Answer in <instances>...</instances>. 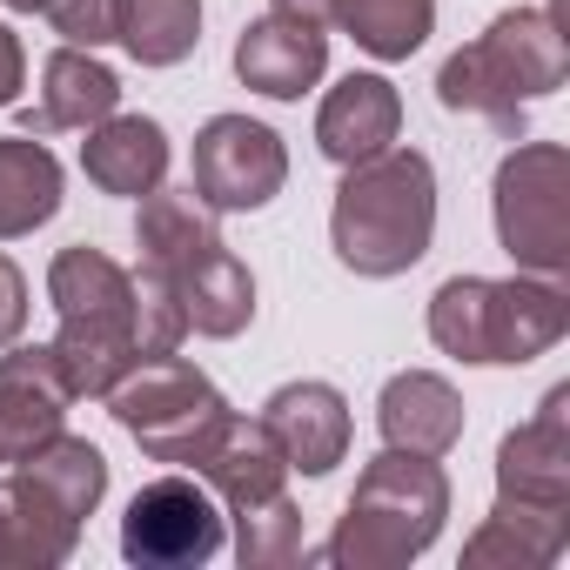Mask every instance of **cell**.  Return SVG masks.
<instances>
[{
    "label": "cell",
    "mask_w": 570,
    "mask_h": 570,
    "mask_svg": "<svg viewBox=\"0 0 570 570\" xmlns=\"http://www.w3.org/2000/svg\"><path fill=\"white\" fill-rule=\"evenodd\" d=\"M430 235H436V168H430V155L383 148V155H370L343 175L336 208H330V242H336L343 268H356L370 282H390V275H403L430 255Z\"/></svg>",
    "instance_id": "cell-1"
},
{
    "label": "cell",
    "mask_w": 570,
    "mask_h": 570,
    "mask_svg": "<svg viewBox=\"0 0 570 570\" xmlns=\"http://www.w3.org/2000/svg\"><path fill=\"white\" fill-rule=\"evenodd\" d=\"M570 330V296L557 275H450L430 296V343L456 363H530Z\"/></svg>",
    "instance_id": "cell-2"
},
{
    "label": "cell",
    "mask_w": 570,
    "mask_h": 570,
    "mask_svg": "<svg viewBox=\"0 0 570 570\" xmlns=\"http://www.w3.org/2000/svg\"><path fill=\"white\" fill-rule=\"evenodd\" d=\"M48 303L61 316L48 350H55L68 390L75 396H108L141 363V350H135V275L115 255L75 242L48 268Z\"/></svg>",
    "instance_id": "cell-3"
},
{
    "label": "cell",
    "mask_w": 570,
    "mask_h": 570,
    "mask_svg": "<svg viewBox=\"0 0 570 570\" xmlns=\"http://www.w3.org/2000/svg\"><path fill=\"white\" fill-rule=\"evenodd\" d=\"M570 75V48L557 35V21L543 8H510L490 21V35H476L470 48H456L436 75V101L456 115H483L497 135H523V108L537 95H557Z\"/></svg>",
    "instance_id": "cell-4"
},
{
    "label": "cell",
    "mask_w": 570,
    "mask_h": 570,
    "mask_svg": "<svg viewBox=\"0 0 570 570\" xmlns=\"http://www.w3.org/2000/svg\"><path fill=\"white\" fill-rule=\"evenodd\" d=\"M141 262L168 275V289L188 309V330L228 343L255 323V275L228 255V242L215 235V222L202 215L195 195H141V222H135Z\"/></svg>",
    "instance_id": "cell-5"
},
{
    "label": "cell",
    "mask_w": 570,
    "mask_h": 570,
    "mask_svg": "<svg viewBox=\"0 0 570 570\" xmlns=\"http://www.w3.org/2000/svg\"><path fill=\"white\" fill-rule=\"evenodd\" d=\"M443 517H450V476L436 470V456L383 450L356 476V497L336 517V537L323 543V557L343 570H403L436 543Z\"/></svg>",
    "instance_id": "cell-6"
},
{
    "label": "cell",
    "mask_w": 570,
    "mask_h": 570,
    "mask_svg": "<svg viewBox=\"0 0 570 570\" xmlns=\"http://www.w3.org/2000/svg\"><path fill=\"white\" fill-rule=\"evenodd\" d=\"M101 403L115 410V423H121L155 463H188V470L208 456L215 430L228 423L222 390H215L195 363H181L175 350H168V356H141Z\"/></svg>",
    "instance_id": "cell-7"
},
{
    "label": "cell",
    "mask_w": 570,
    "mask_h": 570,
    "mask_svg": "<svg viewBox=\"0 0 570 570\" xmlns=\"http://www.w3.org/2000/svg\"><path fill=\"white\" fill-rule=\"evenodd\" d=\"M497 242L530 275L570 268V155L557 141H517L497 168Z\"/></svg>",
    "instance_id": "cell-8"
},
{
    "label": "cell",
    "mask_w": 570,
    "mask_h": 570,
    "mask_svg": "<svg viewBox=\"0 0 570 570\" xmlns=\"http://www.w3.org/2000/svg\"><path fill=\"white\" fill-rule=\"evenodd\" d=\"M222 543H228L222 510L188 476L141 483L128 517H121V557L141 570H202L208 557H222Z\"/></svg>",
    "instance_id": "cell-9"
},
{
    "label": "cell",
    "mask_w": 570,
    "mask_h": 570,
    "mask_svg": "<svg viewBox=\"0 0 570 570\" xmlns=\"http://www.w3.org/2000/svg\"><path fill=\"white\" fill-rule=\"evenodd\" d=\"M289 181V155H282V135L248 121V115H215L195 135V202L215 215H248L268 208Z\"/></svg>",
    "instance_id": "cell-10"
},
{
    "label": "cell",
    "mask_w": 570,
    "mask_h": 570,
    "mask_svg": "<svg viewBox=\"0 0 570 570\" xmlns=\"http://www.w3.org/2000/svg\"><path fill=\"white\" fill-rule=\"evenodd\" d=\"M497 497L570 517V390H550L543 410L497 443Z\"/></svg>",
    "instance_id": "cell-11"
},
{
    "label": "cell",
    "mask_w": 570,
    "mask_h": 570,
    "mask_svg": "<svg viewBox=\"0 0 570 570\" xmlns=\"http://www.w3.org/2000/svg\"><path fill=\"white\" fill-rule=\"evenodd\" d=\"M68 376L55 363V350H14L0 356V463H21L41 443H55L68 430Z\"/></svg>",
    "instance_id": "cell-12"
},
{
    "label": "cell",
    "mask_w": 570,
    "mask_h": 570,
    "mask_svg": "<svg viewBox=\"0 0 570 570\" xmlns=\"http://www.w3.org/2000/svg\"><path fill=\"white\" fill-rule=\"evenodd\" d=\"M81 543V517L14 463V476H0V570H55Z\"/></svg>",
    "instance_id": "cell-13"
},
{
    "label": "cell",
    "mask_w": 570,
    "mask_h": 570,
    "mask_svg": "<svg viewBox=\"0 0 570 570\" xmlns=\"http://www.w3.org/2000/svg\"><path fill=\"white\" fill-rule=\"evenodd\" d=\"M323 68H330V35L309 28V21H289V14H262L235 41L242 88H255L268 101H296L303 88L323 81Z\"/></svg>",
    "instance_id": "cell-14"
},
{
    "label": "cell",
    "mask_w": 570,
    "mask_h": 570,
    "mask_svg": "<svg viewBox=\"0 0 570 570\" xmlns=\"http://www.w3.org/2000/svg\"><path fill=\"white\" fill-rule=\"evenodd\" d=\"M262 423L275 430L289 470H303V476H330L350 456V403L336 383H282L268 396Z\"/></svg>",
    "instance_id": "cell-15"
},
{
    "label": "cell",
    "mask_w": 570,
    "mask_h": 570,
    "mask_svg": "<svg viewBox=\"0 0 570 570\" xmlns=\"http://www.w3.org/2000/svg\"><path fill=\"white\" fill-rule=\"evenodd\" d=\"M396 128H403V95H396L383 75H343V81L323 95L316 148H323L336 168H356V161L396 148Z\"/></svg>",
    "instance_id": "cell-16"
},
{
    "label": "cell",
    "mask_w": 570,
    "mask_h": 570,
    "mask_svg": "<svg viewBox=\"0 0 570 570\" xmlns=\"http://www.w3.org/2000/svg\"><path fill=\"white\" fill-rule=\"evenodd\" d=\"M202 476H208V490L228 503V517L235 510H255V503H268V497H282L289 490V456H282V443H275V430L255 416H235L228 410V423L215 430V443H208V456L195 463Z\"/></svg>",
    "instance_id": "cell-17"
},
{
    "label": "cell",
    "mask_w": 570,
    "mask_h": 570,
    "mask_svg": "<svg viewBox=\"0 0 570 570\" xmlns=\"http://www.w3.org/2000/svg\"><path fill=\"white\" fill-rule=\"evenodd\" d=\"M376 430L390 450H410V456H450L456 436H463V396L430 376V370H403L383 383V403H376Z\"/></svg>",
    "instance_id": "cell-18"
},
{
    "label": "cell",
    "mask_w": 570,
    "mask_h": 570,
    "mask_svg": "<svg viewBox=\"0 0 570 570\" xmlns=\"http://www.w3.org/2000/svg\"><path fill=\"white\" fill-rule=\"evenodd\" d=\"M81 168H88V181H95L101 195L141 202V195H155L161 175H168V135H161V121H148V115H108V121H95L88 141H81Z\"/></svg>",
    "instance_id": "cell-19"
},
{
    "label": "cell",
    "mask_w": 570,
    "mask_h": 570,
    "mask_svg": "<svg viewBox=\"0 0 570 570\" xmlns=\"http://www.w3.org/2000/svg\"><path fill=\"white\" fill-rule=\"evenodd\" d=\"M121 108V81L88 55V48H61L41 68V108H28V135H55V128H95Z\"/></svg>",
    "instance_id": "cell-20"
},
{
    "label": "cell",
    "mask_w": 570,
    "mask_h": 570,
    "mask_svg": "<svg viewBox=\"0 0 570 570\" xmlns=\"http://www.w3.org/2000/svg\"><path fill=\"white\" fill-rule=\"evenodd\" d=\"M563 543H570V517L497 497L483 530L463 543V570H543V563L563 557Z\"/></svg>",
    "instance_id": "cell-21"
},
{
    "label": "cell",
    "mask_w": 570,
    "mask_h": 570,
    "mask_svg": "<svg viewBox=\"0 0 570 570\" xmlns=\"http://www.w3.org/2000/svg\"><path fill=\"white\" fill-rule=\"evenodd\" d=\"M61 208V161L41 135H0V242L35 235Z\"/></svg>",
    "instance_id": "cell-22"
},
{
    "label": "cell",
    "mask_w": 570,
    "mask_h": 570,
    "mask_svg": "<svg viewBox=\"0 0 570 570\" xmlns=\"http://www.w3.org/2000/svg\"><path fill=\"white\" fill-rule=\"evenodd\" d=\"M115 41L141 68H175L202 41V0H115Z\"/></svg>",
    "instance_id": "cell-23"
},
{
    "label": "cell",
    "mask_w": 570,
    "mask_h": 570,
    "mask_svg": "<svg viewBox=\"0 0 570 570\" xmlns=\"http://www.w3.org/2000/svg\"><path fill=\"white\" fill-rule=\"evenodd\" d=\"M330 21L376 61H410L430 28H436V0H330Z\"/></svg>",
    "instance_id": "cell-24"
},
{
    "label": "cell",
    "mask_w": 570,
    "mask_h": 570,
    "mask_svg": "<svg viewBox=\"0 0 570 570\" xmlns=\"http://www.w3.org/2000/svg\"><path fill=\"white\" fill-rule=\"evenodd\" d=\"M21 470H35L81 523H88V517L101 510V497H108V456H101L88 436H68V430H61L55 443H41L35 456H21Z\"/></svg>",
    "instance_id": "cell-25"
},
{
    "label": "cell",
    "mask_w": 570,
    "mask_h": 570,
    "mask_svg": "<svg viewBox=\"0 0 570 570\" xmlns=\"http://www.w3.org/2000/svg\"><path fill=\"white\" fill-rule=\"evenodd\" d=\"M235 557L248 570H282L303 557V510L289 503V490L255 510H235Z\"/></svg>",
    "instance_id": "cell-26"
},
{
    "label": "cell",
    "mask_w": 570,
    "mask_h": 570,
    "mask_svg": "<svg viewBox=\"0 0 570 570\" xmlns=\"http://www.w3.org/2000/svg\"><path fill=\"white\" fill-rule=\"evenodd\" d=\"M181 336H188V309H181V296L168 289V275L161 268H135V350L141 356H168V350H181Z\"/></svg>",
    "instance_id": "cell-27"
},
{
    "label": "cell",
    "mask_w": 570,
    "mask_h": 570,
    "mask_svg": "<svg viewBox=\"0 0 570 570\" xmlns=\"http://www.w3.org/2000/svg\"><path fill=\"white\" fill-rule=\"evenodd\" d=\"M48 21H55V35L68 41V48H108L115 41V0H48L41 8Z\"/></svg>",
    "instance_id": "cell-28"
},
{
    "label": "cell",
    "mask_w": 570,
    "mask_h": 570,
    "mask_svg": "<svg viewBox=\"0 0 570 570\" xmlns=\"http://www.w3.org/2000/svg\"><path fill=\"white\" fill-rule=\"evenodd\" d=\"M21 330H28V275L0 255V350L21 343Z\"/></svg>",
    "instance_id": "cell-29"
},
{
    "label": "cell",
    "mask_w": 570,
    "mask_h": 570,
    "mask_svg": "<svg viewBox=\"0 0 570 570\" xmlns=\"http://www.w3.org/2000/svg\"><path fill=\"white\" fill-rule=\"evenodd\" d=\"M21 81H28V55H21V35H14V28H0V108H14Z\"/></svg>",
    "instance_id": "cell-30"
},
{
    "label": "cell",
    "mask_w": 570,
    "mask_h": 570,
    "mask_svg": "<svg viewBox=\"0 0 570 570\" xmlns=\"http://www.w3.org/2000/svg\"><path fill=\"white\" fill-rule=\"evenodd\" d=\"M268 14H289V21H309V28H330V0H268Z\"/></svg>",
    "instance_id": "cell-31"
},
{
    "label": "cell",
    "mask_w": 570,
    "mask_h": 570,
    "mask_svg": "<svg viewBox=\"0 0 570 570\" xmlns=\"http://www.w3.org/2000/svg\"><path fill=\"white\" fill-rule=\"evenodd\" d=\"M0 8H21V14H35V8H48V0H0Z\"/></svg>",
    "instance_id": "cell-32"
}]
</instances>
